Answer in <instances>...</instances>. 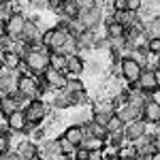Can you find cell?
<instances>
[{
  "instance_id": "6da1fadb",
  "label": "cell",
  "mask_w": 160,
  "mask_h": 160,
  "mask_svg": "<svg viewBox=\"0 0 160 160\" xmlns=\"http://www.w3.org/2000/svg\"><path fill=\"white\" fill-rule=\"evenodd\" d=\"M141 71H143V66L137 60H132L130 56H122V58L118 60V73H120V77H122V81L126 86L135 88L137 81H139Z\"/></svg>"
},
{
  "instance_id": "7a4b0ae2",
  "label": "cell",
  "mask_w": 160,
  "mask_h": 160,
  "mask_svg": "<svg viewBox=\"0 0 160 160\" xmlns=\"http://www.w3.org/2000/svg\"><path fill=\"white\" fill-rule=\"evenodd\" d=\"M24 115H26V120H28V126H32V128L41 126V124L47 120V105H45V100L43 98H30L28 105L24 107Z\"/></svg>"
},
{
  "instance_id": "3957f363",
  "label": "cell",
  "mask_w": 160,
  "mask_h": 160,
  "mask_svg": "<svg viewBox=\"0 0 160 160\" xmlns=\"http://www.w3.org/2000/svg\"><path fill=\"white\" fill-rule=\"evenodd\" d=\"M24 64L32 75H43L49 68V49L45 47L41 51H28L24 56Z\"/></svg>"
},
{
  "instance_id": "277c9868",
  "label": "cell",
  "mask_w": 160,
  "mask_h": 160,
  "mask_svg": "<svg viewBox=\"0 0 160 160\" xmlns=\"http://www.w3.org/2000/svg\"><path fill=\"white\" fill-rule=\"evenodd\" d=\"M77 19H79V24L83 26L86 30H94L96 32V28L102 22V9H100L98 4L88 7V9H79L77 11Z\"/></svg>"
},
{
  "instance_id": "5b68a950",
  "label": "cell",
  "mask_w": 160,
  "mask_h": 160,
  "mask_svg": "<svg viewBox=\"0 0 160 160\" xmlns=\"http://www.w3.org/2000/svg\"><path fill=\"white\" fill-rule=\"evenodd\" d=\"M26 17L24 13L15 11L11 13L9 17H7V22H4V34L7 38H11V41H22V32H24V24H26Z\"/></svg>"
},
{
  "instance_id": "8992f818",
  "label": "cell",
  "mask_w": 160,
  "mask_h": 160,
  "mask_svg": "<svg viewBox=\"0 0 160 160\" xmlns=\"http://www.w3.org/2000/svg\"><path fill=\"white\" fill-rule=\"evenodd\" d=\"M24 98H37L38 96V81H37V75H28L22 73L19 79H17V88H15Z\"/></svg>"
},
{
  "instance_id": "52a82bcc",
  "label": "cell",
  "mask_w": 160,
  "mask_h": 160,
  "mask_svg": "<svg viewBox=\"0 0 160 160\" xmlns=\"http://www.w3.org/2000/svg\"><path fill=\"white\" fill-rule=\"evenodd\" d=\"M135 88L139 92H143V94H156V90H158V73L149 71V68H143Z\"/></svg>"
},
{
  "instance_id": "ba28073f",
  "label": "cell",
  "mask_w": 160,
  "mask_h": 160,
  "mask_svg": "<svg viewBox=\"0 0 160 160\" xmlns=\"http://www.w3.org/2000/svg\"><path fill=\"white\" fill-rule=\"evenodd\" d=\"M19 75H22V71L0 68V96H2V94H11V92H15Z\"/></svg>"
},
{
  "instance_id": "9c48e42d",
  "label": "cell",
  "mask_w": 160,
  "mask_h": 160,
  "mask_svg": "<svg viewBox=\"0 0 160 160\" xmlns=\"http://www.w3.org/2000/svg\"><path fill=\"white\" fill-rule=\"evenodd\" d=\"M141 120L148 126H156L160 122V105L156 98H148L143 109H141Z\"/></svg>"
},
{
  "instance_id": "30bf717a",
  "label": "cell",
  "mask_w": 160,
  "mask_h": 160,
  "mask_svg": "<svg viewBox=\"0 0 160 160\" xmlns=\"http://www.w3.org/2000/svg\"><path fill=\"white\" fill-rule=\"evenodd\" d=\"M41 77L45 79V83H47L49 90H53V92H56V90H64L66 81H68L66 73H62V71H53V68H47Z\"/></svg>"
},
{
  "instance_id": "8fae6325",
  "label": "cell",
  "mask_w": 160,
  "mask_h": 160,
  "mask_svg": "<svg viewBox=\"0 0 160 160\" xmlns=\"http://www.w3.org/2000/svg\"><path fill=\"white\" fill-rule=\"evenodd\" d=\"M4 120H7V128L11 132H26L28 130V120H26V115H24V109L13 111L11 115L4 118Z\"/></svg>"
},
{
  "instance_id": "7c38bea8",
  "label": "cell",
  "mask_w": 160,
  "mask_h": 160,
  "mask_svg": "<svg viewBox=\"0 0 160 160\" xmlns=\"http://www.w3.org/2000/svg\"><path fill=\"white\" fill-rule=\"evenodd\" d=\"M145 132H148V124L143 122L141 118L124 124V137H126V141H130V143H132L135 139H139L141 135H145Z\"/></svg>"
},
{
  "instance_id": "4fadbf2b",
  "label": "cell",
  "mask_w": 160,
  "mask_h": 160,
  "mask_svg": "<svg viewBox=\"0 0 160 160\" xmlns=\"http://www.w3.org/2000/svg\"><path fill=\"white\" fill-rule=\"evenodd\" d=\"M83 64H86V60L81 58V53L66 56V68H64V73L71 75V77H81L83 75Z\"/></svg>"
},
{
  "instance_id": "5bb4252c",
  "label": "cell",
  "mask_w": 160,
  "mask_h": 160,
  "mask_svg": "<svg viewBox=\"0 0 160 160\" xmlns=\"http://www.w3.org/2000/svg\"><path fill=\"white\" fill-rule=\"evenodd\" d=\"M24 160H38V149H37V143L30 141V139H22L17 143V149H15Z\"/></svg>"
},
{
  "instance_id": "9a60e30c",
  "label": "cell",
  "mask_w": 160,
  "mask_h": 160,
  "mask_svg": "<svg viewBox=\"0 0 160 160\" xmlns=\"http://www.w3.org/2000/svg\"><path fill=\"white\" fill-rule=\"evenodd\" d=\"M62 137L68 139L73 145H81L83 139H86V132H83V128H81L79 124H68V126L62 130Z\"/></svg>"
},
{
  "instance_id": "2e32d148",
  "label": "cell",
  "mask_w": 160,
  "mask_h": 160,
  "mask_svg": "<svg viewBox=\"0 0 160 160\" xmlns=\"http://www.w3.org/2000/svg\"><path fill=\"white\" fill-rule=\"evenodd\" d=\"M124 34H126V26L115 22V19H109L107 22V28H105V37L109 41H122Z\"/></svg>"
},
{
  "instance_id": "e0dca14e",
  "label": "cell",
  "mask_w": 160,
  "mask_h": 160,
  "mask_svg": "<svg viewBox=\"0 0 160 160\" xmlns=\"http://www.w3.org/2000/svg\"><path fill=\"white\" fill-rule=\"evenodd\" d=\"M141 32L145 34V38H160V19L158 17H152L139 24Z\"/></svg>"
},
{
  "instance_id": "ac0fdd59",
  "label": "cell",
  "mask_w": 160,
  "mask_h": 160,
  "mask_svg": "<svg viewBox=\"0 0 160 160\" xmlns=\"http://www.w3.org/2000/svg\"><path fill=\"white\" fill-rule=\"evenodd\" d=\"M51 107L53 109H71L73 107V98H71V94L68 92H64V90H56L53 92V98H51Z\"/></svg>"
},
{
  "instance_id": "d6986e66",
  "label": "cell",
  "mask_w": 160,
  "mask_h": 160,
  "mask_svg": "<svg viewBox=\"0 0 160 160\" xmlns=\"http://www.w3.org/2000/svg\"><path fill=\"white\" fill-rule=\"evenodd\" d=\"M19 109V102L13 98L11 94H2L0 96V115L2 118H9L13 111H17Z\"/></svg>"
},
{
  "instance_id": "ffe728a7",
  "label": "cell",
  "mask_w": 160,
  "mask_h": 160,
  "mask_svg": "<svg viewBox=\"0 0 160 160\" xmlns=\"http://www.w3.org/2000/svg\"><path fill=\"white\" fill-rule=\"evenodd\" d=\"M66 30L60 28V26H53V32H51V41H49V51H58L62 47V43H64V38H66Z\"/></svg>"
},
{
  "instance_id": "44dd1931",
  "label": "cell",
  "mask_w": 160,
  "mask_h": 160,
  "mask_svg": "<svg viewBox=\"0 0 160 160\" xmlns=\"http://www.w3.org/2000/svg\"><path fill=\"white\" fill-rule=\"evenodd\" d=\"M22 64H24V58H22L19 53H15V51H4V68H9V71H19Z\"/></svg>"
},
{
  "instance_id": "7402d4cb",
  "label": "cell",
  "mask_w": 160,
  "mask_h": 160,
  "mask_svg": "<svg viewBox=\"0 0 160 160\" xmlns=\"http://www.w3.org/2000/svg\"><path fill=\"white\" fill-rule=\"evenodd\" d=\"M77 11H79V7H77L75 0H62L60 9H58V13H60L62 17H66V19H75L77 17Z\"/></svg>"
},
{
  "instance_id": "603a6c76",
  "label": "cell",
  "mask_w": 160,
  "mask_h": 160,
  "mask_svg": "<svg viewBox=\"0 0 160 160\" xmlns=\"http://www.w3.org/2000/svg\"><path fill=\"white\" fill-rule=\"evenodd\" d=\"M60 53H64V56H73V53H79V45H77V37H73V34H66V38H64V43H62Z\"/></svg>"
},
{
  "instance_id": "cb8c5ba5",
  "label": "cell",
  "mask_w": 160,
  "mask_h": 160,
  "mask_svg": "<svg viewBox=\"0 0 160 160\" xmlns=\"http://www.w3.org/2000/svg\"><path fill=\"white\" fill-rule=\"evenodd\" d=\"M49 68L64 73V68H66V56L60 53V51H49Z\"/></svg>"
},
{
  "instance_id": "d4e9b609",
  "label": "cell",
  "mask_w": 160,
  "mask_h": 160,
  "mask_svg": "<svg viewBox=\"0 0 160 160\" xmlns=\"http://www.w3.org/2000/svg\"><path fill=\"white\" fill-rule=\"evenodd\" d=\"M105 128H107V135H109V132H118V130L124 128V122L115 115V113H111L109 120H107V124H105Z\"/></svg>"
},
{
  "instance_id": "484cf974",
  "label": "cell",
  "mask_w": 160,
  "mask_h": 160,
  "mask_svg": "<svg viewBox=\"0 0 160 160\" xmlns=\"http://www.w3.org/2000/svg\"><path fill=\"white\" fill-rule=\"evenodd\" d=\"M58 145H60V154H64V156H71L75 152V148H77L68 139H64V137H58Z\"/></svg>"
},
{
  "instance_id": "4316f807",
  "label": "cell",
  "mask_w": 160,
  "mask_h": 160,
  "mask_svg": "<svg viewBox=\"0 0 160 160\" xmlns=\"http://www.w3.org/2000/svg\"><path fill=\"white\" fill-rule=\"evenodd\" d=\"M83 71H88L90 75H94V77H96V75H100V73H102V64H100L98 60L86 62V64H83Z\"/></svg>"
},
{
  "instance_id": "83f0119b",
  "label": "cell",
  "mask_w": 160,
  "mask_h": 160,
  "mask_svg": "<svg viewBox=\"0 0 160 160\" xmlns=\"http://www.w3.org/2000/svg\"><path fill=\"white\" fill-rule=\"evenodd\" d=\"M88 154H90V149L86 145H77L75 152L71 154V160H88Z\"/></svg>"
},
{
  "instance_id": "f1b7e54d",
  "label": "cell",
  "mask_w": 160,
  "mask_h": 160,
  "mask_svg": "<svg viewBox=\"0 0 160 160\" xmlns=\"http://www.w3.org/2000/svg\"><path fill=\"white\" fill-rule=\"evenodd\" d=\"M145 53H160V38H148L145 43Z\"/></svg>"
},
{
  "instance_id": "f546056e",
  "label": "cell",
  "mask_w": 160,
  "mask_h": 160,
  "mask_svg": "<svg viewBox=\"0 0 160 160\" xmlns=\"http://www.w3.org/2000/svg\"><path fill=\"white\" fill-rule=\"evenodd\" d=\"M143 7V0H126V11L130 13H139Z\"/></svg>"
},
{
  "instance_id": "4dcf8cb0",
  "label": "cell",
  "mask_w": 160,
  "mask_h": 160,
  "mask_svg": "<svg viewBox=\"0 0 160 160\" xmlns=\"http://www.w3.org/2000/svg\"><path fill=\"white\" fill-rule=\"evenodd\" d=\"M111 9H113V13H124L126 11V0H111Z\"/></svg>"
},
{
  "instance_id": "1f68e13d",
  "label": "cell",
  "mask_w": 160,
  "mask_h": 160,
  "mask_svg": "<svg viewBox=\"0 0 160 160\" xmlns=\"http://www.w3.org/2000/svg\"><path fill=\"white\" fill-rule=\"evenodd\" d=\"M88 160H105V154H102V149H90V154H88Z\"/></svg>"
},
{
  "instance_id": "d6a6232c",
  "label": "cell",
  "mask_w": 160,
  "mask_h": 160,
  "mask_svg": "<svg viewBox=\"0 0 160 160\" xmlns=\"http://www.w3.org/2000/svg\"><path fill=\"white\" fill-rule=\"evenodd\" d=\"M0 160H24V158H22V156H19V154H17L15 149H13V152L9 149L7 154H2V158H0Z\"/></svg>"
},
{
  "instance_id": "836d02e7",
  "label": "cell",
  "mask_w": 160,
  "mask_h": 160,
  "mask_svg": "<svg viewBox=\"0 0 160 160\" xmlns=\"http://www.w3.org/2000/svg\"><path fill=\"white\" fill-rule=\"evenodd\" d=\"M0 68H4V49L0 47Z\"/></svg>"
},
{
  "instance_id": "e575fe53",
  "label": "cell",
  "mask_w": 160,
  "mask_h": 160,
  "mask_svg": "<svg viewBox=\"0 0 160 160\" xmlns=\"http://www.w3.org/2000/svg\"><path fill=\"white\" fill-rule=\"evenodd\" d=\"M149 160H160V154H158V149H156V152H152V154H149Z\"/></svg>"
},
{
  "instance_id": "d590c367",
  "label": "cell",
  "mask_w": 160,
  "mask_h": 160,
  "mask_svg": "<svg viewBox=\"0 0 160 160\" xmlns=\"http://www.w3.org/2000/svg\"><path fill=\"white\" fill-rule=\"evenodd\" d=\"M53 160H71V156H64V154H60V156H56Z\"/></svg>"
},
{
  "instance_id": "8d00e7d4",
  "label": "cell",
  "mask_w": 160,
  "mask_h": 160,
  "mask_svg": "<svg viewBox=\"0 0 160 160\" xmlns=\"http://www.w3.org/2000/svg\"><path fill=\"white\" fill-rule=\"evenodd\" d=\"M15 2H30V0H15Z\"/></svg>"
},
{
  "instance_id": "74e56055",
  "label": "cell",
  "mask_w": 160,
  "mask_h": 160,
  "mask_svg": "<svg viewBox=\"0 0 160 160\" xmlns=\"http://www.w3.org/2000/svg\"><path fill=\"white\" fill-rule=\"evenodd\" d=\"M0 158H2V152H0Z\"/></svg>"
},
{
  "instance_id": "f35d334b",
  "label": "cell",
  "mask_w": 160,
  "mask_h": 160,
  "mask_svg": "<svg viewBox=\"0 0 160 160\" xmlns=\"http://www.w3.org/2000/svg\"><path fill=\"white\" fill-rule=\"evenodd\" d=\"M0 2H2V0H0Z\"/></svg>"
}]
</instances>
